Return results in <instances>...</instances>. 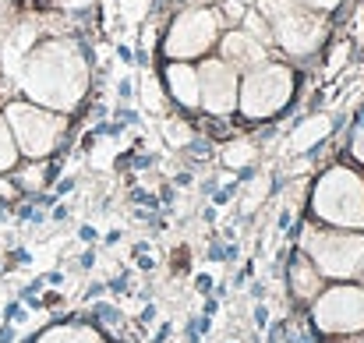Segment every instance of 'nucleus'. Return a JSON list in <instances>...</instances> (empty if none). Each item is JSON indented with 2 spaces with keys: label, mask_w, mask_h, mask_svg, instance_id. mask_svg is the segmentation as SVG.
<instances>
[{
  "label": "nucleus",
  "mask_w": 364,
  "mask_h": 343,
  "mask_svg": "<svg viewBox=\"0 0 364 343\" xmlns=\"http://www.w3.org/2000/svg\"><path fill=\"white\" fill-rule=\"evenodd\" d=\"M213 39H216V21H213V14L195 11V14H184V18L173 25L166 50H170L173 57H198V53H205V50L213 46Z\"/></svg>",
  "instance_id": "nucleus-8"
},
{
  "label": "nucleus",
  "mask_w": 364,
  "mask_h": 343,
  "mask_svg": "<svg viewBox=\"0 0 364 343\" xmlns=\"http://www.w3.org/2000/svg\"><path fill=\"white\" fill-rule=\"evenodd\" d=\"M7 167H14V142H11V131L0 117V170H7Z\"/></svg>",
  "instance_id": "nucleus-13"
},
{
  "label": "nucleus",
  "mask_w": 364,
  "mask_h": 343,
  "mask_svg": "<svg viewBox=\"0 0 364 343\" xmlns=\"http://www.w3.org/2000/svg\"><path fill=\"white\" fill-rule=\"evenodd\" d=\"M166 85L173 93V100L181 107H198V71L188 68V64H170L166 68Z\"/></svg>",
  "instance_id": "nucleus-9"
},
{
  "label": "nucleus",
  "mask_w": 364,
  "mask_h": 343,
  "mask_svg": "<svg viewBox=\"0 0 364 343\" xmlns=\"http://www.w3.org/2000/svg\"><path fill=\"white\" fill-rule=\"evenodd\" d=\"M25 89L39 100V103H50V107H71L82 89H85V68L78 57L68 53V46H43L28 68H25Z\"/></svg>",
  "instance_id": "nucleus-1"
},
{
  "label": "nucleus",
  "mask_w": 364,
  "mask_h": 343,
  "mask_svg": "<svg viewBox=\"0 0 364 343\" xmlns=\"http://www.w3.org/2000/svg\"><path fill=\"white\" fill-rule=\"evenodd\" d=\"M198 96L209 114H230L237 103V78L227 60H209L198 75Z\"/></svg>",
  "instance_id": "nucleus-7"
},
{
  "label": "nucleus",
  "mask_w": 364,
  "mask_h": 343,
  "mask_svg": "<svg viewBox=\"0 0 364 343\" xmlns=\"http://www.w3.org/2000/svg\"><path fill=\"white\" fill-rule=\"evenodd\" d=\"M262 46L251 39V36H244V32H230L227 39H223V60L227 64H262Z\"/></svg>",
  "instance_id": "nucleus-11"
},
{
  "label": "nucleus",
  "mask_w": 364,
  "mask_h": 343,
  "mask_svg": "<svg viewBox=\"0 0 364 343\" xmlns=\"http://www.w3.org/2000/svg\"><path fill=\"white\" fill-rule=\"evenodd\" d=\"M14 340V329H11V326H4V329H0V343H11Z\"/></svg>",
  "instance_id": "nucleus-19"
},
{
  "label": "nucleus",
  "mask_w": 364,
  "mask_h": 343,
  "mask_svg": "<svg viewBox=\"0 0 364 343\" xmlns=\"http://www.w3.org/2000/svg\"><path fill=\"white\" fill-rule=\"evenodd\" d=\"M315 213L326 223L364 227V181L347 167L326 170L315 188Z\"/></svg>",
  "instance_id": "nucleus-2"
},
{
  "label": "nucleus",
  "mask_w": 364,
  "mask_h": 343,
  "mask_svg": "<svg viewBox=\"0 0 364 343\" xmlns=\"http://www.w3.org/2000/svg\"><path fill=\"white\" fill-rule=\"evenodd\" d=\"M290 93H294V78L287 68H276V64H265L258 71H251L244 78V93H241V110L244 117L258 120V117H272L276 110H283L290 103Z\"/></svg>",
  "instance_id": "nucleus-3"
},
{
  "label": "nucleus",
  "mask_w": 364,
  "mask_h": 343,
  "mask_svg": "<svg viewBox=\"0 0 364 343\" xmlns=\"http://www.w3.org/2000/svg\"><path fill=\"white\" fill-rule=\"evenodd\" d=\"M32 343H100L92 329H78V326H57V329H46L39 340Z\"/></svg>",
  "instance_id": "nucleus-12"
},
{
  "label": "nucleus",
  "mask_w": 364,
  "mask_h": 343,
  "mask_svg": "<svg viewBox=\"0 0 364 343\" xmlns=\"http://www.w3.org/2000/svg\"><path fill=\"white\" fill-rule=\"evenodd\" d=\"M11 195H14V188H11L4 177H0V199H11Z\"/></svg>",
  "instance_id": "nucleus-18"
},
{
  "label": "nucleus",
  "mask_w": 364,
  "mask_h": 343,
  "mask_svg": "<svg viewBox=\"0 0 364 343\" xmlns=\"http://www.w3.org/2000/svg\"><path fill=\"white\" fill-rule=\"evenodd\" d=\"M354 156L364 159V114L358 117V134H354Z\"/></svg>",
  "instance_id": "nucleus-15"
},
{
  "label": "nucleus",
  "mask_w": 364,
  "mask_h": 343,
  "mask_svg": "<svg viewBox=\"0 0 364 343\" xmlns=\"http://www.w3.org/2000/svg\"><path fill=\"white\" fill-rule=\"evenodd\" d=\"M195 287H198V290H209V287H213V280H209V276H198V280H195Z\"/></svg>",
  "instance_id": "nucleus-20"
},
{
  "label": "nucleus",
  "mask_w": 364,
  "mask_h": 343,
  "mask_svg": "<svg viewBox=\"0 0 364 343\" xmlns=\"http://www.w3.org/2000/svg\"><path fill=\"white\" fill-rule=\"evenodd\" d=\"M96 319H100V322H107L110 329H121L124 326V315L117 312V308H110V305H100V308H96Z\"/></svg>",
  "instance_id": "nucleus-14"
},
{
  "label": "nucleus",
  "mask_w": 364,
  "mask_h": 343,
  "mask_svg": "<svg viewBox=\"0 0 364 343\" xmlns=\"http://www.w3.org/2000/svg\"><path fill=\"white\" fill-rule=\"evenodd\" d=\"M315 326L322 333H358L364 329V290L333 287L315 305Z\"/></svg>",
  "instance_id": "nucleus-5"
},
{
  "label": "nucleus",
  "mask_w": 364,
  "mask_h": 343,
  "mask_svg": "<svg viewBox=\"0 0 364 343\" xmlns=\"http://www.w3.org/2000/svg\"><path fill=\"white\" fill-rule=\"evenodd\" d=\"M322 287V273L304 258V255H294L290 258V294L301 297V301H311Z\"/></svg>",
  "instance_id": "nucleus-10"
},
{
  "label": "nucleus",
  "mask_w": 364,
  "mask_h": 343,
  "mask_svg": "<svg viewBox=\"0 0 364 343\" xmlns=\"http://www.w3.org/2000/svg\"><path fill=\"white\" fill-rule=\"evenodd\" d=\"M7 120L14 124V138H18L25 156H46L64 134V120L60 117L36 110L28 103H11L7 107Z\"/></svg>",
  "instance_id": "nucleus-4"
},
{
  "label": "nucleus",
  "mask_w": 364,
  "mask_h": 343,
  "mask_svg": "<svg viewBox=\"0 0 364 343\" xmlns=\"http://www.w3.org/2000/svg\"><path fill=\"white\" fill-rule=\"evenodd\" d=\"M170 333H173V329H170V322H163V326H159V333H156V340H152V343H166V340H170Z\"/></svg>",
  "instance_id": "nucleus-17"
},
{
  "label": "nucleus",
  "mask_w": 364,
  "mask_h": 343,
  "mask_svg": "<svg viewBox=\"0 0 364 343\" xmlns=\"http://www.w3.org/2000/svg\"><path fill=\"white\" fill-rule=\"evenodd\" d=\"M308 251L318 262V273L354 276L364 258V237H358V233H315L308 241Z\"/></svg>",
  "instance_id": "nucleus-6"
},
{
  "label": "nucleus",
  "mask_w": 364,
  "mask_h": 343,
  "mask_svg": "<svg viewBox=\"0 0 364 343\" xmlns=\"http://www.w3.org/2000/svg\"><path fill=\"white\" fill-rule=\"evenodd\" d=\"M265 322H269V308H265V305H258V308H255V326L262 329Z\"/></svg>",
  "instance_id": "nucleus-16"
},
{
  "label": "nucleus",
  "mask_w": 364,
  "mask_h": 343,
  "mask_svg": "<svg viewBox=\"0 0 364 343\" xmlns=\"http://www.w3.org/2000/svg\"><path fill=\"white\" fill-rule=\"evenodd\" d=\"M358 276H361V283H364V258H361V265H358Z\"/></svg>",
  "instance_id": "nucleus-21"
}]
</instances>
